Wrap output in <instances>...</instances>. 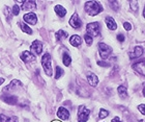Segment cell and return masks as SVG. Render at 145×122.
<instances>
[{"label": "cell", "instance_id": "cell-14", "mask_svg": "<svg viewBox=\"0 0 145 122\" xmlns=\"http://www.w3.org/2000/svg\"><path fill=\"white\" fill-rule=\"evenodd\" d=\"M143 54V48L141 46H136L135 49H134V52H131L130 53V58H140L141 55Z\"/></svg>", "mask_w": 145, "mask_h": 122}, {"label": "cell", "instance_id": "cell-9", "mask_svg": "<svg viewBox=\"0 0 145 122\" xmlns=\"http://www.w3.org/2000/svg\"><path fill=\"white\" fill-rule=\"evenodd\" d=\"M69 23H70V25L72 28H80L82 26V21L80 20V18H79V16L77 14H74L71 17Z\"/></svg>", "mask_w": 145, "mask_h": 122}, {"label": "cell", "instance_id": "cell-26", "mask_svg": "<svg viewBox=\"0 0 145 122\" xmlns=\"http://www.w3.org/2000/svg\"><path fill=\"white\" fill-rule=\"evenodd\" d=\"M108 115H109V112L107 110H105V109H101L100 110V114H99L100 119H104V118H106Z\"/></svg>", "mask_w": 145, "mask_h": 122}, {"label": "cell", "instance_id": "cell-18", "mask_svg": "<svg viewBox=\"0 0 145 122\" xmlns=\"http://www.w3.org/2000/svg\"><path fill=\"white\" fill-rule=\"evenodd\" d=\"M18 86H20L21 87L22 86V82H20V80H14L10 84H9L8 86H6L5 88L3 89V91L4 92H7V90L8 91H10V90H14V89H16V87H18Z\"/></svg>", "mask_w": 145, "mask_h": 122}, {"label": "cell", "instance_id": "cell-7", "mask_svg": "<svg viewBox=\"0 0 145 122\" xmlns=\"http://www.w3.org/2000/svg\"><path fill=\"white\" fill-rule=\"evenodd\" d=\"M42 44L40 41L39 40H35L33 43H32V45H31V53L33 52L34 54L36 55H39L42 53Z\"/></svg>", "mask_w": 145, "mask_h": 122}, {"label": "cell", "instance_id": "cell-4", "mask_svg": "<svg viewBox=\"0 0 145 122\" xmlns=\"http://www.w3.org/2000/svg\"><path fill=\"white\" fill-rule=\"evenodd\" d=\"M99 52L101 58L103 60H107L112 53V48L105 43H99Z\"/></svg>", "mask_w": 145, "mask_h": 122}, {"label": "cell", "instance_id": "cell-29", "mask_svg": "<svg viewBox=\"0 0 145 122\" xmlns=\"http://www.w3.org/2000/svg\"><path fill=\"white\" fill-rule=\"evenodd\" d=\"M97 65L101 66V67H109V66H110L109 63H107V62H103V61H99L97 62Z\"/></svg>", "mask_w": 145, "mask_h": 122}, {"label": "cell", "instance_id": "cell-20", "mask_svg": "<svg viewBox=\"0 0 145 122\" xmlns=\"http://www.w3.org/2000/svg\"><path fill=\"white\" fill-rule=\"evenodd\" d=\"M54 11H55V13L60 17V18H63L64 16L67 15V9H64L62 5H56L54 7Z\"/></svg>", "mask_w": 145, "mask_h": 122}, {"label": "cell", "instance_id": "cell-27", "mask_svg": "<svg viewBox=\"0 0 145 122\" xmlns=\"http://www.w3.org/2000/svg\"><path fill=\"white\" fill-rule=\"evenodd\" d=\"M20 11H21V9H20V6L19 5L15 4V5L12 6V15L14 16H18L19 13H20Z\"/></svg>", "mask_w": 145, "mask_h": 122}, {"label": "cell", "instance_id": "cell-2", "mask_svg": "<svg viewBox=\"0 0 145 122\" xmlns=\"http://www.w3.org/2000/svg\"><path fill=\"white\" fill-rule=\"evenodd\" d=\"M42 65L44 68L45 73L48 76H52L53 75V71H52V63H51V55L50 53H45L42 56Z\"/></svg>", "mask_w": 145, "mask_h": 122}, {"label": "cell", "instance_id": "cell-15", "mask_svg": "<svg viewBox=\"0 0 145 122\" xmlns=\"http://www.w3.org/2000/svg\"><path fill=\"white\" fill-rule=\"evenodd\" d=\"M87 80L91 87H97L99 84V77L94 73H87Z\"/></svg>", "mask_w": 145, "mask_h": 122}, {"label": "cell", "instance_id": "cell-21", "mask_svg": "<svg viewBox=\"0 0 145 122\" xmlns=\"http://www.w3.org/2000/svg\"><path fill=\"white\" fill-rule=\"evenodd\" d=\"M55 37H56V39H57V41H61L62 39H67V37H69V34L67 32H65V31L63 30H58L56 34H55Z\"/></svg>", "mask_w": 145, "mask_h": 122}, {"label": "cell", "instance_id": "cell-36", "mask_svg": "<svg viewBox=\"0 0 145 122\" xmlns=\"http://www.w3.org/2000/svg\"><path fill=\"white\" fill-rule=\"evenodd\" d=\"M143 16H144V18H145V7H144V11H143Z\"/></svg>", "mask_w": 145, "mask_h": 122}, {"label": "cell", "instance_id": "cell-3", "mask_svg": "<svg viewBox=\"0 0 145 122\" xmlns=\"http://www.w3.org/2000/svg\"><path fill=\"white\" fill-rule=\"evenodd\" d=\"M86 31H87V34L92 37H97L100 34V23L99 22H92V23H89L86 26Z\"/></svg>", "mask_w": 145, "mask_h": 122}, {"label": "cell", "instance_id": "cell-11", "mask_svg": "<svg viewBox=\"0 0 145 122\" xmlns=\"http://www.w3.org/2000/svg\"><path fill=\"white\" fill-rule=\"evenodd\" d=\"M133 69L136 71L137 73L141 74L143 76H145V62H139L136 64L133 65Z\"/></svg>", "mask_w": 145, "mask_h": 122}, {"label": "cell", "instance_id": "cell-24", "mask_svg": "<svg viewBox=\"0 0 145 122\" xmlns=\"http://www.w3.org/2000/svg\"><path fill=\"white\" fill-rule=\"evenodd\" d=\"M62 62H63V65L64 66H70L71 63H72V58L70 56V54L69 53H67V52H64L63 53V58H62Z\"/></svg>", "mask_w": 145, "mask_h": 122}, {"label": "cell", "instance_id": "cell-6", "mask_svg": "<svg viewBox=\"0 0 145 122\" xmlns=\"http://www.w3.org/2000/svg\"><path fill=\"white\" fill-rule=\"evenodd\" d=\"M23 19H24V21L28 24H31V25H35L37 23V17L34 13H28V14H25L23 16Z\"/></svg>", "mask_w": 145, "mask_h": 122}, {"label": "cell", "instance_id": "cell-32", "mask_svg": "<svg viewBox=\"0 0 145 122\" xmlns=\"http://www.w3.org/2000/svg\"><path fill=\"white\" fill-rule=\"evenodd\" d=\"M117 40L119 41V42H124V40H125V38H124V36L122 34H117Z\"/></svg>", "mask_w": 145, "mask_h": 122}, {"label": "cell", "instance_id": "cell-22", "mask_svg": "<svg viewBox=\"0 0 145 122\" xmlns=\"http://www.w3.org/2000/svg\"><path fill=\"white\" fill-rule=\"evenodd\" d=\"M3 101H5V102H7V103L9 104H16L17 103V97H15V96H3L2 97Z\"/></svg>", "mask_w": 145, "mask_h": 122}, {"label": "cell", "instance_id": "cell-25", "mask_svg": "<svg viewBox=\"0 0 145 122\" xmlns=\"http://www.w3.org/2000/svg\"><path fill=\"white\" fill-rule=\"evenodd\" d=\"M63 73H64L63 70H62L59 66H57V67H56V73H55V80H59V78L62 76Z\"/></svg>", "mask_w": 145, "mask_h": 122}, {"label": "cell", "instance_id": "cell-23", "mask_svg": "<svg viewBox=\"0 0 145 122\" xmlns=\"http://www.w3.org/2000/svg\"><path fill=\"white\" fill-rule=\"evenodd\" d=\"M19 25H20V27H21V29L24 32H26L27 34H32V29H31L29 26H28L27 24H25V23H22V22H19Z\"/></svg>", "mask_w": 145, "mask_h": 122}, {"label": "cell", "instance_id": "cell-5", "mask_svg": "<svg viewBox=\"0 0 145 122\" xmlns=\"http://www.w3.org/2000/svg\"><path fill=\"white\" fill-rule=\"evenodd\" d=\"M89 116H90V110H89V109L83 107V105L79 107L78 122H86L89 119Z\"/></svg>", "mask_w": 145, "mask_h": 122}, {"label": "cell", "instance_id": "cell-30", "mask_svg": "<svg viewBox=\"0 0 145 122\" xmlns=\"http://www.w3.org/2000/svg\"><path fill=\"white\" fill-rule=\"evenodd\" d=\"M123 28L125 29V30H131L132 29V25H131V23H129V22H124L123 23Z\"/></svg>", "mask_w": 145, "mask_h": 122}, {"label": "cell", "instance_id": "cell-34", "mask_svg": "<svg viewBox=\"0 0 145 122\" xmlns=\"http://www.w3.org/2000/svg\"><path fill=\"white\" fill-rule=\"evenodd\" d=\"M3 82H4V78H1V77H0V86L2 85Z\"/></svg>", "mask_w": 145, "mask_h": 122}, {"label": "cell", "instance_id": "cell-16", "mask_svg": "<svg viewBox=\"0 0 145 122\" xmlns=\"http://www.w3.org/2000/svg\"><path fill=\"white\" fill-rule=\"evenodd\" d=\"M70 43H71V45H72L74 47H79V46L82 44V39L79 37L78 34H74V36L71 37Z\"/></svg>", "mask_w": 145, "mask_h": 122}, {"label": "cell", "instance_id": "cell-33", "mask_svg": "<svg viewBox=\"0 0 145 122\" xmlns=\"http://www.w3.org/2000/svg\"><path fill=\"white\" fill-rule=\"evenodd\" d=\"M111 122H121V121H120V119H119L118 117H115V118H113V119H112Z\"/></svg>", "mask_w": 145, "mask_h": 122}, {"label": "cell", "instance_id": "cell-1", "mask_svg": "<svg viewBox=\"0 0 145 122\" xmlns=\"http://www.w3.org/2000/svg\"><path fill=\"white\" fill-rule=\"evenodd\" d=\"M84 9L85 12L87 13L89 16H91V17L99 15L100 13L103 12L102 5L97 1H93V0L92 1H86L84 4Z\"/></svg>", "mask_w": 145, "mask_h": 122}, {"label": "cell", "instance_id": "cell-12", "mask_svg": "<svg viewBox=\"0 0 145 122\" xmlns=\"http://www.w3.org/2000/svg\"><path fill=\"white\" fill-rule=\"evenodd\" d=\"M36 7V2L35 1H32V0H26V1H23L22 2V9L24 11H31Z\"/></svg>", "mask_w": 145, "mask_h": 122}, {"label": "cell", "instance_id": "cell-17", "mask_svg": "<svg viewBox=\"0 0 145 122\" xmlns=\"http://www.w3.org/2000/svg\"><path fill=\"white\" fill-rule=\"evenodd\" d=\"M19 118L17 116H5L3 114H0V122H18Z\"/></svg>", "mask_w": 145, "mask_h": 122}, {"label": "cell", "instance_id": "cell-13", "mask_svg": "<svg viewBox=\"0 0 145 122\" xmlns=\"http://www.w3.org/2000/svg\"><path fill=\"white\" fill-rule=\"evenodd\" d=\"M105 22H106L107 27H108L109 29H111V30H115V29L117 28V24H116L115 20L112 18V17H110V16L106 17V19H105Z\"/></svg>", "mask_w": 145, "mask_h": 122}, {"label": "cell", "instance_id": "cell-8", "mask_svg": "<svg viewBox=\"0 0 145 122\" xmlns=\"http://www.w3.org/2000/svg\"><path fill=\"white\" fill-rule=\"evenodd\" d=\"M20 58H21L22 61L24 62V63H26V64L35 60V56H34L33 53H31L30 51H27V50H25V51L22 52L21 55H20Z\"/></svg>", "mask_w": 145, "mask_h": 122}, {"label": "cell", "instance_id": "cell-35", "mask_svg": "<svg viewBox=\"0 0 145 122\" xmlns=\"http://www.w3.org/2000/svg\"><path fill=\"white\" fill-rule=\"evenodd\" d=\"M143 95H144V96H145V87H144V88H143Z\"/></svg>", "mask_w": 145, "mask_h": 122}, {"label": "cell", "instance_id": "cell-19", "mask_svg": "<svg viewBox=\"0 0 145 122\" xmlns=\"http://www.w3.org/2000/svg\"><path fill=\"white\" fill-rule=\"evenodd\" d=\"M117 93L121 99H125V98H127V88H125L124 86H119V87H118Z\"/></svg>", "mask_w": 145, "mask_h": 122}, {"label": "cell", "instance_id": "cell-10", "mask_svg": "<svg viewBox=\"0 0 145 122\" xmlns=\"http://www.w3.org/2000/svg\"><path fill=\"white\" fill-rule=\"evenodd\" d=\"M57 117L60 120H67L70 118V112L65 109V107H59L57 111Z\"/></svg>", "mask_w": 145, "mask_h": 122}, {"label": "cell", "instance_id": "cell-28", "mask_svg": "<svg viewBox=\"0 0 145 122\" xmlns=\"http://www.w3.org/2000/svg\"><path fill=\"white\" fill-rule=\"evenodd\" d=\"M84 40H85V42H86V44H87L88 46H90L91 44H92V38L90 37V36H88L87 34H84Z\"/></svg>", "mask_w": 145, "mask_h": 122}, {"label": "cell", "instance_id": "cell-37", "mask_svg": "<svg viewBox=\"0 0 145 122\" xmlns=\"http://www.w3.org/2000/svg\"><path fill=\"white\" fill-rule=\"evenodd\" d=\"M53 122H59V121H53Z\"/></svg>", "mask_w": 145, "mask_h": 122}, {"label": "cell", "instance_id": "cell-31", "mask_svg": "<svg viewBox=\"0 0 145 122\" xmlns=\"http://www.w3.org/2000/svg\"><path fill=\"white\" fill-rule=\"evenodd\" d=\"M138 110L141 112V114L145 115V104H140L139 107H138Z\"/></svg>", "mask_w": 145, "mask_h": 122}]
</instances>
